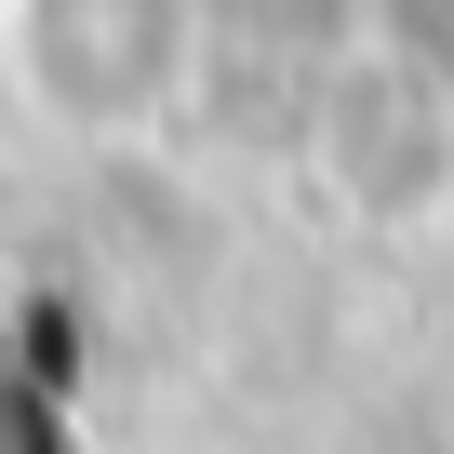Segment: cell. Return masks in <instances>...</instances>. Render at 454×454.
Returning a JSON list of instances; mask_svg holds the SVG:
<instances>
[{
    "label": "cell",
    "mask_w": 454,
    "mask_h": 454,
    "mask_svg": "<svg viewBox=\"0 0 454 454\" xmlns=\"http://www.w3.org/2000/svg\"><path fill=\"white\" fill-rule=\"evenodd\" d=\"M0 67L54 134L134 147L200 81V14L187 0H0Z\"/></svg>",
    "instance_id": "cell-1"
}]
</instances>
